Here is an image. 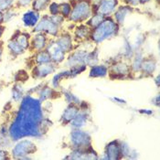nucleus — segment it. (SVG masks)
<instances>
[{
	"label": "nucleus",
	"mask_w": 160,
	"mask_h": 160,
	"mask_svg": "<svg viewBox=\"0 0 160 160\" xmlns=\"http://www.w3.org/2000/svg\"><path fill=\"white\" fill-rule=\"evenodd\" d=\"M107 73H108V68L106 67V65L95 64L94 66L91 67L89 75L92 78H102V77H105Z\"/></svg>",
	"instance_id": "aec40b11"
},
{
	"label": "nucleus",
	"mask_w": 160,
	"mask_h": 160,
	"mask_svg": "<svg viewBox=\"0 0 160 160\" xmlns=\"http://www.w3.org/2000/svg\"><path fill=\"white\" fill-rule=\"evenodd\" d=\"M40 19L39 12L36 10H28L23 14L22 16V22L28 28H34Z\"/></svg>",
	"instance_id": "2eb2a0df"
},
{
	"label": "nucleus",
	"mask_w": 160,
	"mask_h": 160,
	"mask_svg": "<svg viewBox=\"0 0 160 160\" xmlns=\"http://www.w3.org/2000/svg\"><path fill=\"white\" fill-rule=\"evenodd\" d=\"M70 142L74 149H87L92 148V138L88 132L82 129H74L70 135Z\"/></svg>",
	"instance_id": "39448f33"
},
{
	"label": "nucleus",
	"mask_w": 160,
	"mask_h": 160,
	"mask_svg": "<svg viewBox=\"0 0 160 160\" xmlns=\"http://www.w3.org/2000/svg\"><path fill=\"white\" fill-rule=\"evenodd\" d=\"M118 30H119V25L113 19L104 18L102 22L98 25L96 28H94L93 30L91 32V38L94 43L100 44L108 38L116 36Z\"/></svg>",
	"instance_id": "f03ea898"
},
{
	"label": "nucleus",
	"mask_w": 160,
	"mask_h": 160,
	"mask_svg": "<svg viewBox=\"0 0 160 160\" xmlns=\"http://www.w3.org/2000/svg\"><path fill=\"white\" fill-rule=\"evenodd\" d=\"M15 1L16 0H2L0 2V11L5 12L6 10L11 8Z\"/></svg>",
	"instance_id": "c9c22d12"
},
{
	"label": "nucleus",
	"mask_w": 160,
	"mask_h": 160,
	"mask_svg": "<svg viewBox=\"0 0 160 160\" xmlns=\"http://www.w3.org/2000/svg\"><path fill=\"white\" fill-rule=\"evenodd\" d=\"M56 69H57V64L52 62L43 63V64H37L33 68L31 75L34 79H38V80L44 79L47 76L55 72Z\"/></svg>",
	"instance_id": "0eeeda50"
},
{
	"label": "nucleus",
	"mask_w": 160,
	"mask_h": 160,
	"mask_svg": "<svg viewBox=\"0 0 160 160\" xmlns=\"http://www.w3.org/2000/svg\"><path fill=\"white\" fill-rule=\"evenodd\" d=\"M156 68H157L156 61L152 58H148V59L143 60L140 71H142L143 73L150 75V74L154 73V72L156 71Z\"/></svg>",
	"instance_id": "412c9836"
},
{
	"label": "nucleus",
	"mask_w": 160,
	"mask_h": 160,
	"mask_svg": "<svg viewBox=\"0 0 160 160\" xmlns=\"http://www.w3.org/2000/svg\"><path fill=\"white\" fill-rule=\"evenodd\" d=\"M108 72L112 75H114L116 78L124 77L125 75L131 72V67L124 62H118L112 64L108 69Z\"/></svg>",
	"instance_id": "9b49d317"
},
{
	"label": "nucleus",
	"mask_w": 160,
	"mask_h": 160,
	"mask_svg": "<svg viewBox=\"0 0 160 160\" xmlns=\"http://www.w3.org/2000/svg\"><path fill=\"white\" fill-rule=\"evenodd\" d=\"M92 15V8L89 1L79 0L73 5L69 18L72 22L79 23L88 19Z\"/></svg>",
	"instance_id": "20e7f679"
},
{
	"label": "nucleus",
	"mask_w": 160,
	"mask_h": 160,
	"mask_svg": "<svg viewBox=\"0 0 160 160\" xmlns=\"http://www.w3.org/2000/svg\"><path fill=\"white\" fill-rule=\"evenodd\" d=\"M143 60H144V57H143L142 51L141 50H137L136 53L135 54V56H134L133 62L131 64V71L139 72L141 70V64H142Z\"/></svg>",
	"instance_id": "a878e982"
},
{
	"label": "nucleus",
	"mask_w": 160,
	"mask_h": 160,
	"mask_svg": "<svg viewBox=\"0 0 160 160\" xmlns=\"http://www.w3.org/2000/svg\"><path fill=\"white\" fill-rule=\"evenodd\" d=\"M98 51L97 50H92V51H88L85 60H84V64L86 66L92 67L95 64L98 63Z\"/></svg>",
	"instance_id": "cd10ccee"
},
{
	"label": "nucleus",
	"mask_w": 160,
	"mask_h": 160,
	"mask_svg": "<svg viewBox=\"0 0 160 160\" xmlns=\"http://www.w3.org/2000/svg\"><path fill=\"white\" fill-rule=\"evenodd\" d=\"M17 15H18L17 11L12 8L6 10L5 12H3V23H8V22L11 21L13 18H15L17 17Z\"/></svg>",
	"instance_id": "473e14b6"
},
{
	"label": "nucleus",
	"mask_w": 160,
	"mask_h": 160,
	"mask_svg": "<svg viewBox=\"0 0 160 160\" xmlns=\"http://www.w3.org/2000/svg\"><path fill=\"white\" fill-rule=\"evenodd\" d=\"M14 39H15V40L18 42V44L21 48H23L25 50H27V49L30 47L29 36H28V34H26V33H19V34L16 35V37H15Z\"/></svg>",
	"instance_id": "393cba45"
},
{
	"label": "nucleus",
	"mask_w": 160,
	"mask_h": 160,
	"mask_svg": "<svg viewBox=\"0 0 160 160\" xmlns=\"http://www.w3.org/2000/svg\"><path fill=\"white\" fill-rule=\"evenodd\" d=\"M30 42V46L32 49L36 51L43 50L48 45V38L46 37V34L43 32H36Z\"/></svg>",
	"instance_id": "f8f14e48"
},
{
	"label": "nucleus",
	"mask_w": 160,
	"mask_h": 160,
	"mask_svg": "<svg viewBox=\"0 0 160 160\" xmlns=\"http://www.w3.org/2000/svg\"><path fill=\"white\" fill-rule=\"evenodd\" d=\"M87 53H88V51L84 50V49H80V50L74 51L67 60V64L69 65L70 68H72L73 66H77V65L84 64V60H85Z\"/></svg>",
	"instance_id": "ddd939ff"
},
{
	"label": "nucleus",
	"mask_w": 160,
	"mask_h": 160,
	"mask_svg": "<svg viewBox=\"0 0 160 160\" xmlns=\"http://www.w3.org/2000/svg\"><path fill=\"white\" fill-rule=\"evenodd\" d=\"M153 102H153L154 104H156L157 106H158L159 105V94H158L155 98L153 99Z\"/></svg>",
	"instance_id": "79ce46f5"
},
{
	"label": "nucleus",
	"mask_w": 160,
	"mask_h": 160,
	"mask_svg": "<svg viewBox=\"0 0 160 160\" xmlns=\"http://www.w3.org/2000/svg\"><path fill=\"white\" fill-rule=\"evenodd\" d=\"M49 10L51 16L58 15L60 12V4H58L56 2H51L49 5Z\"/></svg>",
	"instance_id": "e433bc0d"
},
{
	"label": "nucleus",
	"mask_w": 160,
	"mask_h": 160,
	"mask_svg": "<svg viewBox=\"0 0 160 160\" xmlns=\"http://www.w3.org/2000/svg\"><path fill=\"white\" fill-rule=\"evenodd\" d=\"M63 95L65 97L66 102L69 104H75V105H81L82 104V101L79 97H77L75 94H73L72 92L70 91H63Z\"/></svg>",
	"instance_id": "7c9ffc66"
},
{
	"label": "nucleus",
	"mask_w": 160,
	"mask_h": 160,
	"mask_svg": "<svg viewBox=\"0 0 160 160\" xmlns=\"http://www.w3.org/2000/svg\"><path fill=\"white\" fill-rule=\"evenodd\" d=\"M13 101L15 102H21V100L25 96V92L23 86L20 83H16L12 88L11 91Z\"/></svg>",
	"instance_id": "5701e85b"
},
{
	"label": "nucleus",
	"mask_w": 160,
	"mask_h": 160,
	"mask_svg": "<svg viewBox=\"0 0 160 160\" xmlns=\"http://www.w3.org/2000/svg\"><path fill=\"white\" fill-rule=\"evenodd\" d=\"M37 145L29 139H20L17 141V144L11 149V158L14 159H31L30 155L37 152Z\"/></svg>",
	"instance_id": "7ed1b4c3"
},
{
	"label": "nucleus",
	"mask_w": 160,
	"mask_h": 160,
	"mask_svg": "<svg viewBox=\"0 0 160 160\" xmlns=\"http://www.w3.org/2000/svg\"><path fill=\"white\" fill-rule=\"evenodd\" d=\"M127 2L132 6H136L139 4V0H127Z\"/></svg>",
	"instance_id": "37998d69"
},
{
	"label": "nucleus",
	"mask_w": 160,
	"mask_h": 160,
	"mask_svg": "<svg viewBox=\"0 0 160 160\" xmlns=\"http://www.w3.org/2000/svg\"><path fill=\"white\" fill-rule=\"evenodd\" d=\"M155 82H156V83H157L158 87H159V76H158V75L156 77V80H155Z\"/></svg>",
	"instance_id": "49530a36"
},
{
	"label": "nucleus",
	"mask_w": 160,
	"mask_h": 160,
	"mask_svg": "<svg viewBox=\"0 0 160 160\" xmlns=\"http://www.w3.org/2000/svg\"><path fill=\"white\" fill-rule=\"evenodd\" d=\"M102 158L111 160H116L121 158L119 142L117 140H113V141L110 142L109 144H107V146L105 147L104 157Z\"/></svg>",
	"instance_id": "9d476101"
},
{
	"label": "nucleus",
	"mask_w": 160,
	"mask_h": 160,
	"mask_svg": "<svg viewBox=\"0 0 160 160\" xmlns=\"http://www.w3.org/2000/svg\"><path fill=\"white\" fill-rule=\"evenodd\" d=\"M56 41L60 45V47L63 49V51L65 53L72 51V47H73V44H72V38L70 34L65 33L63 35H61L60 37L57 38Z\"/></svg>",
	"instance_id": "a211bd4d"
},
{
	"label": "nucleus",
	"mask_w": 160,
	"mask_h": 160,
	"mask_svg": "<svg viewBox=\"0 0 160 160\" xmlns=\"http://www.w3.org/2000/svg\"><path fill=\"white\" fill-rule=\"evenodd\" d=\"M86 110L87 109H82V110L78 112L76 116L70 122L71 126L73 129H82L86 125L88 118H89V115H88Z\"/></svg>",
	"instance_id": "4468645a"
},
{
	"label": "nucleus",
	"mask_w": 160,
	"mask_h": 160,
	"mask_svg": "<svg viewBox=\"0 0 160 160\" xmlns=\"http://www.w3.org/2000/svg\"><path fill=\"white\" fill-rule=\"evenodd\" d=\"M3 23V12L0 11V25Z\"/></svg>",
	"instance_id": "de8ad7c7"
},
{
	"label": "nucleus",
	"mask_w": 160,
	"mask_h": 160,
	"mask_svg": "<svg viewBox=\"0 0 160 160\" xmlns=\"http://www.w3.org/2000/svg\"><path fill=\"white\" fill-rule=\"evenodd\" d=\"M140 112L143 113V114H147V115H151L153 113V112L151 111L150 109H141Z\"/></svg>",
	"instance_id": "a19ab883"
},
{
	"label": "nucleus",
	"mask_w": 160,
	"mask_h": 160,
	"mask_svg": "<svg viewBox=\"0 0 160 160\" xmlns=\"http://www.w3.org/2000/svg\"><path fill=\"white\" fill-rule=\"evenodd\" d=\"M2 54H3V43L0 42V62L2 59Z\"/></svg>",
	"instance_id": "c03bdc74"
},
{
	"label": "nucleus",
	"mask_w": 160,
	"mask_h": 160,
	"mask_svg": "<svg viewBox=\"0 0 160 160\" xmlns=\"http://www.w3.org/2000/svg\"><path fill=\"white\" fill-rule=\"evenodd\" d=\"M103 19H104V17H103V16L95 13L94 15H92V16L90 17V19L87 21V26L90 27V28H96L98 25L101 24V23L102 22Z\"/></svg>",
	"instance_id": "2f4dec72"
},
{
	"label": "nucleus",
	"mask_w": 160,
	"mask_h": 160,
	"mask_svg": "<svg viewBox=\"0 0 160 160\" xmlns=\"http://www.w3.org/2000/svg\"><path fill=\"white\" fill-rule=\"evenodd\" d=\"M44 119L42 102L28 94L23 97L20 106L8 128L13 142L26 137H41V123Z\"/></svg>",
	"instance_id": "f257e3e1"
},
{
	"label": "nucleus",
	"mask_w": 160,
	"mask_h": 160,
	"mask_svg": "<svg viewBox=\"0 0 160 160\" xmlns=\"http://www.w3.org/2000/svg\"><path fill=\"white\" fill-rule=\"evenodd\" d=\"M46 50L49 53L51 62H54L55 64H59L65 60V52L56 40H50L48 42Z\"/></svg>",
	"instance_id": "6e6552de"
},
{
	"label": "nucleus",
	"mask_w": 160,
	"mask_h": 160,
	"mask_svg": "<svg viewBox=\"0 0 160 160\" xmlns=\"http://www.w3.org/2000/svg\"><path fill=\"white\" fill-rule=\"evenodd\" d=\"M132 12V8L128 6H122L117 8L114 12V21L118 25H122L124 22L126 17Z\"/></svg>",
	"instance_id": "6ab92c4d"
},
{
	"label": "nucleus",
	"mask_w": 160,
	"mask_h": 160,
	"mask_svg": "<svg viewBox=\"0 0 160 160\" xmlns=\"http://www.w3.org/2000/svg\"><path fill=\"white\" fill-rule=\"evenodd\" d=\"M3 32H4V27L2 25H0V38H1L2 35H3Z\"/></svg>",
	"instance_id": "a18cd8bd"
},
{
	"label": "nucleus",
	"mask_w": 160,
	"mask_h": 160,
	"mask_svg": "<svg viewBox=\"0 0 160 160\" xmlns=\"http://www.w3.org/2000/svg\"><path fill=\"white\" fill-rule=\"evenodd\" d=\"M34 32H43L53 37H57L59 33V27L51 20L50 17L45 16L40 18L38 24L34 27Z\"/></svg>",
	"instance_id": "423d86ee"
},
{
	"label": "nucleus",
	"mask_w": 160,
	"mask_h": 160,
	"mask_svg": "<svg viewBox=\"0 0 160 160\" xmlns=\"http://www.w3.org/2000/svg\"><path fill=\"white\" fill-rule=\"evenodd\" d=\"M34 62L37 64H43V63L50 62L51 60L47 50H39V51H37V53L35 54Z\"/></svg>",
	"instance_id": "bb28decb"
},
{
	"label": "nucleus",
	"mask_w": 160,
	"mask_h": 160,
	"mask_svg": "<svg viewBox=\"0 0 160 160\" xmlns=\"http://www.w3.org/2000/svg\"><path fill=\"white\" fill-rule=\"evenodd\" d=\"M118 5V0H99L96 13L102 16L108 17L113 12Z\"/></svg>",
	"instance_id": "1a4fd4ad"
},
{
	"label": "nucleus",
	"mask_w": 160,
	"mask_h": 160,
	"mask_svg": "<svg viewBox=\"0 0 160 160\" xmlns=\"http://www.w3.org/2000/svg\"><path fill=\"white\" fill-rule=\"evenodd\" d=\"M29 78V75L28 73L24 71V70H21V71H18L16 75H15V80L17 82H27Z\"/></svg>",
	"instance_id": "f704fd0d"
},
{
	"label": "nucleus",
	"mask_w": 160,
	"mask_h": 160,
	"mask_svg": "<svg viewBox=\"0 0 160 160\" xmlns=\"http://www.w3.org/2000/svg\"><path fill=\"white\" fill-rule=\"evenodd\" d=\"M112 100H113L114 102H116V103H119V104H125V103H126V101H125V100L117 98V97H113Z\"/></svg>",
	"instance_id": "ea45409f"
},
{
	"label": "nucleus",
	"mask_w": 160,
	"mask_h": 160,
	"mask_svg": "<svg viewBox=\"0 0 160 160\" xmlns=\"http://www.w3.org/2000/svg\"><path fill=\"white\" fill-rule=\"evenodd\" d=\"M90 33H91L90 27H88L87 25H81L75 30V37L81 40L85 39L90 35Z\"/></svg>",
	"instance_id": "c85d7f7f"
},
{
	"label": "nucleus",
	"mask_w": 160,
	"mask_h": 160,
	"mask_svg": "<svg viewBox=\"0 0 160 160\" xmlns=\"http://www.w3.org/2000/svg\"><path fill=\"white\" fill-rule=\"evenodd\" d=\"M72 12V6L69 3H62L60 4V12L63 18H69L70 14Z\"/></svg>",
	"instance_id": "72a5a7b5"
},
{
	"label": "nucleus",
	"mask_w": 160,
	"mask_h": 160,
	"mask_svg": "<svg viewBox=\"0 0 160 160\" xmlns=\"http://www.w3.org/2000/svg\"><path fill=\"white\" fill-rule=\"evenodd\" d=\"M79 110V106L75 105V104H69L67 106V108H65V110L63 111L61 117V123L62 124H67L70 123V122L76 116V114L78 113Z\"/></svg>",
	"instance_id": "dca6fc26"
},
{
	"label": "nucleus",
	"mask_w": 160,
	"mask_h": 160,
	"mask_svg": "<svg viewBox=\"0 0 160 160\" xmlns=\"http://www.w3.org/2000/svg\"><path fill=\"white\" fill-rule=\"evenodd\" d=\"M51 0H32V8L33 10H36L38 12L45 10L49 5L50 4Z\"/></svg>",
	"instance_id": "c756f323"
},
{
	"label": "nucleus",
	"mask_w": 160,
	"mask_h": 160,
	"mask_svg": "<svg viewBox=\"0 0 160 160\" xmlns=\"http://www.w3.org/2000/svg\"><path fill=\"white\" fill-rule=\"evenodd\" d=\"M8 158H9V157H8V151L5 148H0V160H6Z\"/></svg>",
	"instance_id": "58836bf2"
},
{
	"label": "nucleus",
	"mask_w": 160,
	"mask_h": 160,
	"mask_svg": "<svg viewBox=\"0 0 160 160\" xmlns=\"http://www.w3.org/2000/svg\"><path fill=\"white\" fill-rule=\"evenodd\" d=\"M7 46H8V49L9 50V52L12 54L14 57L19 56V55L23 54L25 51H26L23 48H21V47L18 44V42H17L14 38L8 40Z\"/></svg>",
	"instance_id": "4be33fe9"
},
{
	"label": "nucleus",
	"mask_w": 160,
	"mask_h": 160,
	"mask_svg": "<svg viewBox=\"0 0 160 160\" xmlns=\"http://www.w3.org/2000/svg\"><path fill=\"white\" fill-rule=\"evenodd\" d=\"M148 2H150V0H139L140 4H146V3H148Z\"/></svg>",
	"instance_id": "09e8293b"
},
{
	"label": "nucleus",
	"mask_w": 160,
	"mask_h": 160,
	"mask_svg": "<svg viewBox=\"0 0 160 160\" xmlns=\"http://www.w3.org/2000/svg\"><path fill=\"white\" fill-rule=\"evenodd\" d=\"M37 93L38 95V99L42 102H44L45 101H48L49 99L55 98L54 95L58 94V93H56V89H54L53 87L51 88L48 85H44V84H42V86L39 88Z\"/></svg>",
	"instance_id": "f3484780"
},
{
	"label": "nucleus",
	"mask_w": 160,
	"mask_h": 160,
	"mask_svg": "<svg viewBox=\"0 0 160 160\" xmlns=\"http://www.w3.org/2000/svg\"><path fill=\"white\" fill-rule=\"evenodd\" d=\"M31 3H32V0H18V2H17L18 6L20 7V8L28 7Z\"/></svg>",
	"instance_id": "4c0bfd02"
},
{
	"label": "nucleus",
	"mask_w": 160,
	"mask_h": 160,
	"mask_svg": "<svg viewBox=\"0 0 160 160\" xmlns=\"http://www.w3.org/2000/svg\"><path fill=\"white\" fill-rule=\"evenodd\" d=\"M1 1H2V0H0V2H1Z\"/></svg>",
	"instance_id": "8fccbe9b"
},
{
	"label": "nucleus",
	"mask_w": 160,
	"mask_h": 160,
	"mask_svg": "<svg viewBox=\"0 0 160 160\" xmlns=\"http://www.w3.org/2000/svg\"><path fill=\"white\" fill-rule=\"evenodd\" d=\"M67 78H70V71H63V72H61L58 74H56L52 81H51V85L54 89H58L60 87V84L62 82V80H65Z\"/></svg>",
	"instance_id": "b1692460"
}]
</instances>
